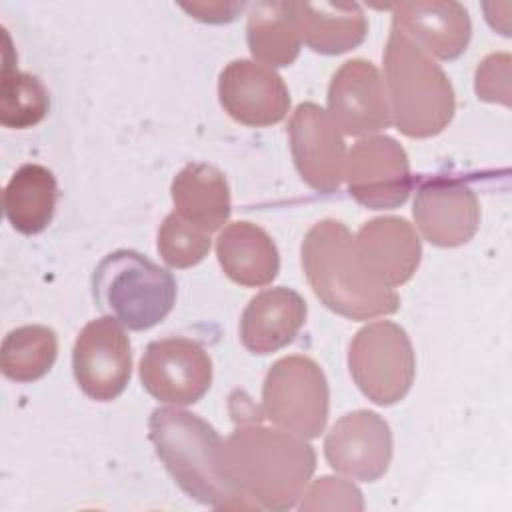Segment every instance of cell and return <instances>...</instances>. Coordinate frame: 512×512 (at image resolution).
<instances>
[{"label":"cell","instance_id":"obj_1","mask_svg":"<svg viewBox=\"0 0 512 512\" xmlns=\"http://www.w3.org/2000/svg\"><path fill=\"white\" fill-rule=\"evenodd\" d=\"M236 430L224 442L230 482L252 506L290 510L316 470V452L306 438L258 420L236 416Z\"/></svg>","mask_w":512,"mask_h":512},{"label":"cell","instance_id":"obj_2","mask_svg":"<svg viewBox=\"0 0 512 512\" xmlns=\"http://www.w3.org/2000/svg\"><path fill=\"white\" fill-rule=\"evenodd\" d=\"M302 268L320 302L350 320L394 314L400 306L398 294L368 270L352 232L338 220H320L306 232Z\"/></svg>","mask_w":512,"mask_h":512},{"label":"cell","instance_id":"obj_3","mask_svg":"<svg viewBox=\"0 0 512 512\" xmlns=\"http://www.w3.org/2000/svg\"><path fill=\"white\" fill-rule=\"evenodd\" d=\"M148 436L174 482L194 500L212 508H254L230 482L224 466V440L188 410L156 408Z\"/></svg>","mask_w":512,"mask_h":512},{"label":"cell","instance_id":"obj_4","mask_svg":"<svg viewBox=\"0 0 512 512\" xmlns=\"http://www.w3.org/2000/svg\"><path fill=\"white\" fill-rule=\"evenodd\" d=\"M384 78L390 116L410 138L440 134L456 110L454 88L444 70L422 48L390 30L384 48Z\"/></svg>","mask_w":512,"mask_h":512},{"label":"cell","instance_id":"obj_5","mask_svg":"<svg viewBox=\"0 0 512 512\" xmlns=\"http://www.w3.org/2000/svg\"><path fill=\"white\" fill-rule=\"evenodd\" d=\"M100 310L130 330H148L162 322L176 302V280L150 258L134 250H114L92 274Z\"/></svg>","mask_w":512,"mask_h":512},{"label":"cell","instance_id":"obj_6","mask_svg":"<svg viewBox=\"0 0 512 512\" xmlns=\"http://www.w3.org/2000/svg\"><path fill=\"white\" fill-rule=\"evenodd\" d=\"M348 366L368 400L378 406H392L412 388L416 356L406 330L390 320H380L362 326L354 334Z\"/></svg>","mask_w":512,"mask_h":512},{"label":"cell","instance_id":"obj_7","mask_svg":"<svg viewBox=\"0 0 512 512\" xmlns=\"http://www.w3.org/2000/svg\"><path fill=\"white\" fill-rule=\"evenodd\" d=\"M330 390L322 368L308 356L276 360L262 384V412L284 430L316 438L328 420Z\"/></svg>","mask_w":512,"mask_h":512},{"label":"cell","instance_id":"obj_8","mask_svg":"<svg viewBox=\"0 0 512 512\" xmlns=\"http://www.w3.org/2000/svg\"><path fill=\"white\" fill-rule=\"evenodd\" d=\"M72 370L80 390L98 402L118 398L132 374L130 340L112 316L90 320L72 350Z\"/></svg>","mask_w":512,"mask_h":512},{"label":"cell","instance_id":"obj_9","mask_svg":"<svg viewBox=\"0 0 512 512\" xmlns=\"http://www.w3.org/2000/svg\"><path fill=\"white\" fill-rule=\"evenodd\" d=\"M140 380L160 402L194 404L212 384V360L196 340L180 336L154 340L142 354Z\"/></svg>","mask_w":512,"mask_h":512},{"label":"cell","instance_id":"obj_10","mask_svg":"<svg viewBox=\"0 0 512 512\" xmlns=\"http://www.w3.org/2000/svg\"><path fill=\"white\" fill-rule=\"evenodd\" d=\"M344 176L350 196L370 210L396 208L412 186L406 150L390 136H366L348 152Z\"/></svg>","mask_w":512,"mask_h":512},{"label":"cell","instance_id":"obj_11","mask_svg":"<svg viewBox=\"0 0 512 512\" xmlns=\"http://www.w3.org/2000/svg\"><path fill=\"white\" fill-rule=\"evenodd\" d=\"M290 150L300 178L318 192L340 188L346 164V144L330 114L314 102L296 106L288 122Z\"/></svg>","mask_w":512,"mask_h":512},{"label":"cell","instance_id":"obj_12","mask_svg":"<svg viewBox=\"0 0 512 512\" xmlns=\"http://www.w3.org/2000/svg\"><path fill=\"white\" fill-rule=\"evenodd\" d=\"M328 114L348 136L374 134L392 124L384 82L370 60L352 58L334 72Z\"/></svg>","mask_w":512,"mask_h":512},{"label":"cell","instance_id":"obj_13","mask_svg":"<svg viewBox=\"0 0 512 512\" xmlns=\"http://www.w3.org/2000/svg\"><path fill=\"white\" fill-rule=\"evenodd\" d=\"M412 214L422 236L440 248L466 244L480 224L476 194L450 176L424 178L418 184Z\"/></svg>","mask_w":512,"mask_h":512},{"label":"cell","instance_id":"obj_14","mask_svg":"<svg viewBox=\"0 0 512 512\" xmlns=\"http://www.w3.org/2000/svg\"><path fill=\"white\" fill-rule=\"evenodd\" d=\"M324 456L336 472L374 482L384 476L392 460L390 426L372 410L348 412L326 434Z\"/></svg>","mask_w":512,"mask_h":512},{"label":"cell","instance_id":"obj_15","mask_svg":"<svg viewBox=\"0 0 512 512\" xmlns=\"http://www.w3.org/2000/svg\"><path fill=\"white\" fill-rule=\"evenodd\" d=\"M222 108L240 124L272 126L290 110V92L282 76L254 60H232L218 78Z\"/></svg>","mask_w":512,"mask_h":512},{"label":"cell","instance_id":"obj_16","mask_svg":"<svg viewBox=\"0 0 512 512\" xmlns=\"http://www.w3.org/2000/svg\"><path fill=\"white\" fill-rule=\"evenodd\" d=\"M392 30L440 60L458 58L472 36L468 10L452 0H414L394 8Z\"/></svg>","mask_w":512,"mask_h":512},{"label":"cell","instance_id":"obj_17","mask_svg":"<svg viewBox=\"0 0 512 512\" xmlns=\"http://www.w3.org/2000/svg\"><path fill=\"white\" fill-rule=\"evenodd\" d=\"M354 240L368 270L388 288L408 282L422 258L416 230L400 216H378L364 222Z\"/></svg>","mask_w":512,"mask_h":512},{"label":"cell","instance_id":"obj_18","mask_svg":"<svg viewBox=\"0 0 512 512\" xmlns=\"http://www.w3.org/2000/svg\"><path fill=\"white\" fill-rule=\"evenodd\" d=\"M304 298L286 286L266 288L254 298L240 318V340L252 354H270L288 346L306 322Z\"/></svg>","mask_w":512,"mask_h":512},{"label":"cell","instance_id":"obj_19","mask_svg":"<svg viewBox=\"0 0 512 512\" xmlns=\"http://www.w3.org/2000/svg\"><path fill=\"white\" fill-rule=\"evenodd\" d=\"M216 256L224 274L242 286H266L280 270L274 240L260 226L246 220L232 222L220 232Z\"/></svg>","mask_w":512,"mask_h":512},{"label":"cell","instance_id":"obj_20","mask_svg":"<svg viewBox=\"0 0 512 512\" xmlns=\"http://www.w3.org/2000/svg\"><path fill=\"white\" fill-rule=\"evenodd\" d=\"M302 40L320 54H342L362 44L368 22L356 2H294Z\"/></svg>","mask_w":512,"mask_h":512},{"label":"cell","instance_id":"obj_21","mask_svg":"<svg viewBox=\"0 0 512 512\" xmlns=\"http://www.w3.org/2000/svg\"><path fill=\"white\" fill-rule=\"evenodd\" d=\"M174 212L190 224L214 232L230 216V188L226 176L212 164H186L172 180Z\"/></svg>","mask_w":512,"mask_h":512},{"label":"cell","instance_id":"obj_22","mask_svg":"<svg viewBox=\"0 0 512 512\" xmlns=\"http://www.w3.org/2000/svg\"><path fill=\"white\" fill-rule=\"evenodd\" d=\"M246 40L252 56L270 68L290 66L300 54V28L294 2H256L250 6Z\"/></svg>","mask_w":512,"mask_h":512},{"label":"cell","instance_id":"obj_23","mask_svg":"<svg viewBox=\"0 0 512 512\" xmlns=\"http://www.w3.org/2000/svg\"><path fill=\"white\" fill-rule=\"evenodd\" d=\"M56 198L54 174L46 166L24 164L4 188V212L14 230L38 234L52 222Z\"/></svg>","mask_w":512,"mask_h":512},{"label":"cell","instance_id":"obj_24","mask_svg":"<svg viewBox=\"0 0 512 512\" xmlns=\"http://www.w3.org/2000/svg\"><path fill=\"white\" fill-rule=\"evenodd\" d=\"M58 356L56 332L48 326H20L2 342L0 366L14 382H34L50 372Z\"/></svg>","mask_w":512,"mask_h":512},{"label":"cell","instance_id":"obj_25","mask_svg":"<svg viewBox=\"0 0 512 512\" xmlns=\"http://www.w3.org/2000/svg\"><path fill=\"white\" fill-rule=\"evenodd\" d=\"M50 110V96L42 80L34 74L20 72L4 58L0 82V122L6 128H32L44 120Z\"/></svg>","mask_w":512,"mask_h":512},{"label":"cell","instance_id":"obj_26","mask_svg":"<svg viewBox=\"0 0 512 512\" xmlns=\"http://www.w3.org/2000/svg\"><path fill=\"white\" fill-rule=\"evenodd\" d=\"M210 244V232L190 224L176 212L164 218L156 240L162 260L172 268L196 266L208 254Z\"/></svg>","mask_w":512,"mask_h":512},{"label":"cell","instance_id":"obj_27","mask_svg":"<svg viewBox=\"0 0 512 512\" xmlns=\"http://www.w3.org/2000/svg\"><path fill=\"white\" fill-rule=\"evenodd\" d=\"M362 492L348 480L336 476H322L312 482L300 510H362Z\"/></svg>","mask_w":512,"mask_h":512},{"label":"cell","instance_id":"obj_28","mask_svg":"<svg viewBox=\"0 0 512 512\" xmlns=\"http://www.w3.org/2000/svg\"><path fill=\"white\" fill-rule=\"evenodd\" d=\"M474 88L480 100L510 104V56L490 54L476 68Z\"/></svg>","mask_w":512,"mask_h":512},{"label":"cell","instance_id":"obj_29","mask_svg":"<svg viewBox=\"0 0 512 512\" xmlns=\"http://www.w3.org/2000/svg\"><path fill=\"white\" fill-rule=\"evenodd\" d=\"M182 8L190 14H194V18L202 20V22H212V24H220V22H230L236 18V12L244 8V4H222V2H214V4H182Z\"/></svg>","mask_w":512,"mask_h":512}]
</instances>
